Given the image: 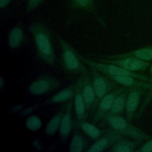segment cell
<instances>
[{"label":"cell","mask_w":152,"mask_h":152,"mask_svg":"<svg viewBox=\"0 0 152 152\" xmlns=\"http://www.w3.org/2000/svg\"><path fill=\"white\" fill-rule=\"evenodd\" d=\"M36 48L38 56L46 64L53 65L55 55L50 32L40 23H33L29 27Z\"/></svg>","instance_id":"cell-1"},{"label":"cell","mask_w":152,"mask_h":152,"mask_svg":"<svg viewBox=\"0 0 152 152\" xmlns=\"http://www.w3.org/2000/svg\"><path fill=\"white\" fill-rule=\"evenodd\" d=\"M104 119L112 129L122 135L140 141L148 140L151 138V137L145 132L133 125L130 123L129 121L120 115L108 116L105 118Z\"/></svg>","instance_id":"cell-2"},{"label":"cell","mask_w":152,"mask_h":152,"mask_svg":"<svg viewBox=\"0 0 152 152\" xmlns=\"http://www.w3.org/2000/svg\"><path fill=\"white\" fill-rule=\"evenodd\" d=\"M90 75L95 93V100L91 109V113L93 114L100 100L115 89L118 83L93 67H90Z\"/></svg>","instance_id":"cell-3"},{"label":"cell","mask_w":152,"mask_h":152,"mask_svg":"<svg viewBox=\"0 0 152 152\" xmlns=\"http://www.w3.org/2000/svg\"><path fill=\"white\" fill-rule=\"evenodd\" d=\"M57 39L61 48L62 60L65 69L70 73L88 74L87 69L74 49L62 37L57 36Z\"/></svg>","instance_id":"cell-4"},{"label":"cell","mask_w":152,"mask_h":152,"mask_svg":"<svg viewBox=\"0 0 152 152\" xmlns=\"http://www.w3.org/2000/svg\"><path fill=\"white\" fill-rule=\"evenodd\" d=\"M78 56L83 63L86 64L87 65L89 66L90 67H93L96 69L97 70L99 71L100 72H102L105 75L131 76L142 81L150 82V78H149L146 75L127 70L121 66H118L115 64L106 63V62H102L99 61V62L93 61L92 60L88 59L80 55H78Z\"/></svg>","instance_id":"cell-5"},{"label":"cell","mask_w":152,"mask_h":152,"mask_svg":"<svg viewBox=\"0 0 152 152\" xmlns=\"http://www.w3.org/2000/svg\"><path fill=\"white\" fill-rule=\"evenodd\" d=\"M60 86V82L54 77L45 75L33 81L28 87L30 94L38 96L56 89Z\"/></svg>","instance_id":"cell-6"},{"label":"cell","mask_w":152,"mask_h":152,"mask_svg":"<svg viewBox=\"0 0 152 152\" xmlns=\"http://www.w3.org/2000/svg\"><path fill=\"white\" fill-rule=\"evenodd\" d=\"M98 61L115 64L133 72L145 70L150 65L148 61L133 56H126L114 59H100Z\"/></svg>","instance_id":"cell-7"},{"label":"cell","mask_w":152,"mask_h":152,"mask_svg":"<svg viewBox=\"0 0 152 152\" xmlns=\"http://www.w3.org/2000/svg\"><path fill=\"white\" fill-rule=\"evenodd\" d=\"M125 88V87H121L118 88L114 89L100 100L97 106L96 111L93 118V124H96L104 118L111 108L116 97Z\"/></svg>","instance_id":"cell-8"},{"label":"cell","mask_w":152,"mask_h":152,"mask_svg":"<svg viewBox=\"0 0 152 152\" xmlns=\"http://www.w3.org/2000/svg\"><path fill=\"white\" fill-rule=\"evenodd\" d=\"M123 135L113 129H110L103 134L96 141L86 150L87 152H101L122 138Z\"/></svg>","instance_id":"cell-9"},{"label":"cell","mask_w":152,"mask_h":152,"mask_svg":"<svg viewBox=\"0 0 152 152\" xmlns=\"http://www.w3.org/2000/svg\"><path fill=\"white\" fill-rule=\"evenodd\" d=\"M145 89L140 87H134L131 88L129 91L125 106L126 118L131 121L135 116L136 112L138 109L141 97Z\"/></svg>","instance_id":"cell-10"},{"label":"cell","mask_w":152,"mask_h":152,"mask_svg":"<svg viewBox=\"0 0 152 152\" xmlns=\"http://www.w3.org/2000/svg\"><path fill=\"white\" fill-rule=\"evenodd\" d=\"M77 87L74 96V105L75 115L78 121H85L87 118V109L83 97L81 86L82 77L77 81Z\"/></svg>","instance_id":"cell-11"},{"label":"cell","mask_w":152,"mask_h":152,"mask_svg":"<svg viewBox=\"0 0 152 152\" xmlns=\"http://www.w3.org/2000/svg\"><path fill=\"white\" fill-rule=\"evenodd\" d=\"M73 100H69L67 103L66 107L61 121L59 130V135L61 139L65 141L68 137L72 128V108Z\"/></svg>","instance_id":"cell-12"},{"label":"cell","mask_w":152,"mask_h":152,"mask_svg":"<svg viewBox=\"0 0 152 152\" xmlns=\"http://www.w3.org/2000/svg\"><path fill=\"white\" fill-rule=\"evenodd\" d=\"M81 91L87 112L91 110L94 100L95 93L92 85L91 78L88 74L83 75Z\"/></svg>","instance_id":"cell-13"},{"label":"cell","mask_w":152,"mask_h":152,"mask_svg":"<svg viewBox=\"0 0 152 152\" xmlns=\"http://www.w3.org/2000/svg\"><path fill=\"white\" fill-rule=\"evenodd\" d=\"M109 78L116 82L119 84L131 88L140 87L145 90H149L151 87V83L148 81H142L136 78L126 75H106Z\"/></svg>","instance_id":"cell-14"},{"label":"cell","mask_w":152,"mask_h":152,"mask_svg":"<svg viewBox=\"0 0 152 152\" xmlns=\"http://www.w3.org/2000/svg\"><path fill=\"white\" fill-rule=\"evenodd\" d=\"M126 56H133L146 61H152V46L141 48L140 49H137L124 53L104 56L106 59H119Z\"/></svg>","instance_id":"cell-15"},{"label":"cell","mask_w":152,"mask_h":152,"mask_svg":"<svg viewBox=\"0 0 152 152\" xmlns=\"http://www.w3.org/2000/svg\"><path fill=\"white\" fill-rule=\"evenodd\" d=\"M131 88H132L126 87L116 97L111 108L107 113L104 119L108 116L120 115V114L123 112L125 109L126 97Z\"/></svg>","instance_id":"cell-16"},{"label":"cell","mask_w":152,"mask_h":152,"mask_svg":"<svg viewBox=\"0 0 152 152\" xmlns=\"http://www.w3.org/2000/svg\"><path fill=\"white\" fill-rule=\"evenodd\" d=\"M77 87V83L71 86L68 88H65L59 91L54 96L48 99L45 103L50 104L55 103H61L69 100H71L75 94Z\"/></svg>","instance_id":"cell-17"},{"label":"cell","mask_w":152,"mask_h":152,"mask_svg":"<svg viewBox=\"0 0 152 152\" xmlns=\"http://www.w3.org/2000/svg\"><path fill=\"white\" fill-rule=\"evenodd\" d=\"M141 141L135 140L129 141L121 139L115 142L111 147V151L113 152H131L136 150V148L140 145Z\"/></svg>","instance_id":"cell-18"},{"label":"cell","mask_w":152,"mask_h":152,"mask_svg":"<svg viewBox=\"0 0 152 152\" xmlns=\"http://www.w3.org/2000/svg\"><path fill=\"white\" fill-rule=\"evenodd\" d=\"M77 125L85 134L93 140H97L103 134L102 130L99 129L93 124L86 122V120L78 121Z\"/></svg>","instance_id":"cell-19"},{"label":"cell","mask_w":152,"mask_h":152,"mask_svg":"<svg viewBox=\"0 0 152 152\" xmlns=\"http://www.w3.org/2000/svg\"><path fill=\"white\" fill-rule=\"evenodd\" d=\"M23 39V31L21 27L19 25L14 26L10 31L8 43L10 48L15 49L21 43Z\"/></svg>","instance_id":"cell-20"},{"label":"cell","mask_w":152,"mask_h":152,"mask_svg":"<svg viewBox=\"0 0 152 152\" xmlns=\"http://www.w3.org/2000/svg\"><path fill=\"white\" fill-rule=\"evenodd\" d=\"M87 146V141L78 131H75L69 144L71 152H82Z\"/></svg>","instance_id":"cell-21"},{"label":"cell","mask_w":152,"mask_h":152,"mask_svg":"<svg viewBox=\"0 0 152 152\" xmlns=\"http://www.w3.org/2000/svg\"><path fill=\"white\" fill-rule=\"evenodd\" d=\"M64 112V110H60L48 122L45 128V132L48 135L51 136L54 135L59 128Z\"/></svg>","instance_id":"cell-22"},{"label":"cell","mask_w":152,"mask_h":152,"mask_svg":"<svg viewBox=\"0 0 152 152\" xmlns=\"http://www.w3.org/2000/svg\"><path fill=\"white\" fill-rule=\"evenodd\" d=\"M72 7L83 9L89 12L96 11L94 0H69Z\"/></svg>","instance_id":"cell-23"},{"label":"cell","mask_w":152,"mask_h":152,"mask_svg":"<svg viewBox=\"0 0 152 152\" xmlns=\"http://www.w3.org/2000/svg\"><path fill=\"white\" fill-rule=\"evenodd\" d=\"M25 125L26 128L33 132L39 130L42 126V121L39 117L36 115H30L27 118Z\"/></svg>","instance_id":"cell-24"},{"label":"cell","mask_w":152,"mask_h":152,"mask_svg":"<svg viewBox=\"0 0 152 152\" xmlns=\"http://www.w3.org/2000/svg\"><path fill=\"white\" fill-rule=\"evenodd\" d=\"M150 72H151V78H150V83H151V87L148 90V93L146 94V96L143 101V102L142 103V104L141 105L140 109H138V112H137L136 115H135V118L137 119H138L141 117V116L142 115V114L143 113L144 111L145 110V109H146L147 106H148V104H149V103L150 102V101L152 99V65L150 68Z\"/></svg>","instance_id":"cell-25"},{"label":"cell","mask_w":152,"mask_h":152,"mask_svg":"<svg viewBox=\"0 0 152 152\" xmlns=\"http://www.w3.org/2000/svg\"><path fill=\"white\" fill-rule=\"evenodd\" d=\"M135 151L141 152H152V138L148 140L143 145L138 148Z\"/></svg>","instance_id":"cell-26"},{"label":"cell","mask_w":152,"mask_h":152,"mask_svg":"<svg viewBox=\"0 0 152 152\" xmlns=\"http://www.w3.org/2000/svg\"><path fill=\"white\" fill-rule=\"evenodd\" d=\"M43 0H27V10L30 12L34 10Z\"/></svg>","instance_id":"cell-27"},{"label":"cell","mask_w":152,"mask_h":152,"mask_svg":"<svg viewBox=\"0 0 152 152\" xmlns=\"http://www.w3.org/2000/svg\"><path fill=\"white\" fill-rule=\"evenodd\" d=\"M11 0H0V7L1 8H5Z\"/></svg>","instance_id":"cell-28"},{"label":"cell","mask_w":152,"mask_h":152,"mask_svg":"<svg viewBox=\"0 0 152 152\" xmlns=\"http://www.w3.org/2000/svg\"><path fill=\"white\" fill-rule=\"evenodd\" d=\"M5 86V79L2 76H1L0 78V88L2 89Z\"/></svg>","instance_id":"cell-29"}]
</instances>
